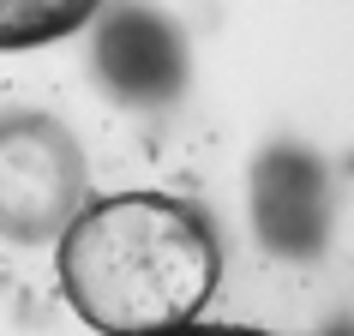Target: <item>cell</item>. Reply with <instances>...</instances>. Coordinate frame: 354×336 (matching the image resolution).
<instances>
[{
  "label": "cell",
  "instance_id": "obj_1",
  "mask_svg": "<svg viewBox=\"0 0 354 336\" xmlns=\"http://www.w3.org/2000/svg\"><path fill=\"white\" fill-rule=\"evenodd\" d=\"M60 288L102 336H180L210 306L223 252L192 205L162 192H114L78 205L60 228Z\"/></svg>",
  "mask_w": 354,
  "mask_h": 336
},
{
  "label": "cell",
  "instance_id": "obj_2",
  "mask_svg": "<svg viewBox=\"0 0 354 336\" xmlns=\"http://www.w3.org/2000/svg\"><path fill=\"white\" fill-rule=\"evenodd\" d=\"M78 216V150L55 120L0 127V228L42 241Z\"/></svg>",
  "mask_w": 354,
  "mask_h": 336
},
{
  "label": "cell",
  "instance_id": "obj_3",
  "mask_svg": "<svg viewBox=\"0 0 354 336\" xmlns=\"http://www.w3.org/2000/svg\"><path fill=\"white\" fill-rule=\"evenodd\" d=\"M91 19V6H42V0H0V48H30V42H55Z\"/></svg>",
  "mask_w": 354,
  "mask_h": 336
},
{
  "label": "cell",
  "instance_id": "obj_4",
  "mask_svg": "<svg viewBox=\"0 0 354 336\" xmlns=\"http://www.w3.org/2000/svg\"><path fill=\"white\" fill-rule=\"evenodd\" d=\"M180 336H264V330H198V324H192V330H180Z\"/></svg>",
  "mask_w": 354,
  "mask_h": 336
}]
</instances>
